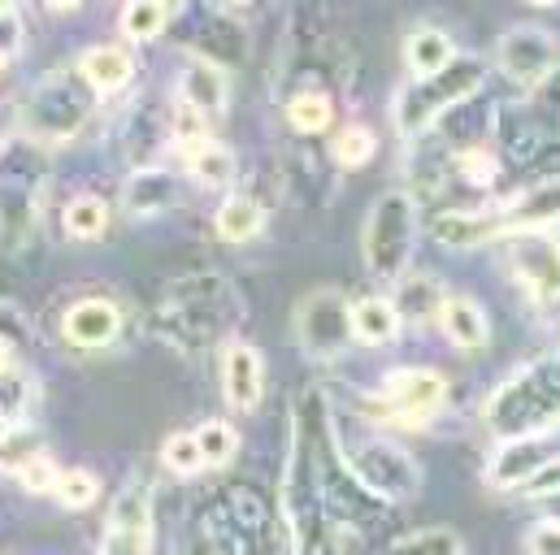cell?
Masks as SVG:
<instances>
[{
    "instance_id": "obj_12",
    "label": "cell",
    "mask_w": 560,
    "mask_h": 555,
    "mask_svg": "<svg viewBox=\"0 0 560 555\" xmlns=\"http://www.w3.org/2000/svg\"><path fill=\"white\" fill-rule=\"evenodd\" d=\"M495 213H500V239L535 235V231L560 226V174L535 178L530 187L513 191L509 200L495 204Z\"/></svg>"
},
{
    "instance_id": "obj_42",
    "label": "cell",
    "mask_w": 560,
    "mask_h": 555,
    "mask_svg": "<svg viewBox=\"0 0 560 555\" xmlns=\"http://www.w3.org/2000/svg\"><path fill=\"white\" fill-rule=\"evenodd\" d=\"M4 66H9V61H4V57H0V74H4Z\"/></svg>"
},
{
    "instance_id": "obj_35",
    "label": "cell",
    "mask_w": 560,
    "mask_h": 555,
    "mask_svg": "<svg viewBox=\"0 0 560 555\" xmlns=\"http://www.w3.org/2000/svg\"><path fill=\"white\" fill-rule=\"evenodd\" d=\"M13 477H18V486H22L26 495H48V491H57L61 469L52 464V456H48V451H39V456H31L22 469H13Z\"/></svg>"
},
{
    "instance_id": "obj_5",
    "label": "cell",
    "mask_w": 560,
    "mask_h": 555,
    "mask_svg": "<svg viewBox=\"0 0 560 555\" xmlns=\"http://www.w3.org/2000/svg\"><path fill=\"white\" fill-rule=\"evenodd\" d=\"M348 473L357 486H365L378 499H413L421 491V464L387 434H361V438H335Z\"/></svg>"
},
{
    "instance_id": "obj_34",
    "label": "cell",
    "mask_w": 560,
    "mask_h": 555,
    "mask_svg": "<svg viewBox=\"0 0 560 555\" xmlns=\"http://www.w3.org/2000/svg\"><path fill=\"white\" fill-rule=\"evenodd\" d=\"M452 165H456V174L465 178V182H474V187H491L495 182V174H500V161H495V152L482 143V147H460L456 156H452Z\"/></svg>"
},
{
    "instance_id": "obj_6",
    "label": "cell",
    "mask_w": 560,
    "mask_h": 555,
    "mask_svg": "<svg viewBox=\"0 0 560 555\" xmlns=\"http://www.w3.org/2000/svg\"><path fill=\"white\" fill-rule=\"evenodd\" d=\"M88 114H92V96H88L83 74L57 70L22 105V127L35 143H66L88 122Z\"/></svg>"
},
{
    "instance_id": "obj_11",
    "label": "cell",
    "mask_w": 560,
    "mask_h": 555,
    "mask_svg": "<svg viewBox=\"0 0 560 555\" xmlns=\"http://www.w3.org/2000/svg\"><path fill=\"white\" fill-rule=\"evenodd\" d=\"M509 248V265L517 286L530 295L535 308H557L560 304V239L552 231H535V235H513L504 239Z\"/></svg>"
},
{
    "instance_id": "obj_41",
    "label": "cell",
    "mask_w": 560,
    "mask_h": 555,
    "mask_svg": "<svg viewBox=\"0 0 560 555\" xmlns=\"http://www.w3.org/2000/svg\"><path fill=\"white\" fill-rule=\"evenodd\" d=\"M9 127H13V114H9V105H0V147H4V143H9Z\"/></svg>"
},
{
    "instance_id": "obj_23",
    "label": "cell",
    "mask_w": 560,
    "mask_h": 555,
    "mask_svg": "<svg viewBox=\"0 0 560 555\" xmlns=\"http://www.w3.org/2000/svg\"><path fill=\"white\" fill-rule=\"evenodd\" d=\"M213 231L226 244H253L266 231V204L253 200V196H244V191H235V196L222 200V209L213 217Z\"/></svg>"
},
{
    "instance_id": "obj_15",
    "label": "cell",
    "mask_w": 560,
    "mask_h": 555,
    "mask_svg": "<svg viewBox=\"0 0 560 555\" xmlns=\"http://www.w3.org/2000/svg\"><path fill=\"white\" fill-rule=\"evenodd\" d=\"M61 334L74 343V347H88V352H101L109 347L118 334H122V308L105 295H88L79 304L66 308L61 317Z\"/></svg>"
},
{
    "instance_id": "obj_33",
    "label": "cell",
    "mask_w": 560,
    "mask_h": 555,
    "mask_svg": "<svg viewBox=\"0 0 560 555\" xmlns=\"http://www.w3.org/2000/svg\"><path fill=\"white\" fill-rule=\"evenodd\" d=\"M57 504L61 508H70V512H83V508H92L96 504V495H101V482H96V473H88V469H61V477H57Z\"/></svg>"
},
{
    "instance_id": "obj_24",
    "label": "cell",
    "mask_w": 560,
    "mask_h": 555,
    "mask_svg": "<svg viewBox=\"0 0 560 555\" xmlns=\"http://www.w3.org/2000/svg\"><path fill=\"white\" fill-rule=\"evenodd\" d=\"M183 161H187V174H191L196 182H205V187H226V182H235V165H240L235 152H231L226 143H218V139H205V143L187 147Z\"/></svg>"
},
{
    "instance_id": "obj_37",
    "label": "cell",
    "mask_w": 560,
    "mask_h": 555,
    "mask_svg": "<svg viewBox=\"0 0 560 555\" xmlns=\"http://www.w3.org/2000/svg\"><path fill=\"white\" fill-rule=\"evenodd\" d=\"M209 135V118L200 114V109H191V105H178L174 109V143H183V152L187 147H196V143H205Z\"/></svg>"
},
{
    "instance_id": "obj_28",
    "label": "cell",
    "mask_w": 560,
    "mask_h": 555,
    "mask_svg": "<svg viewBox=\"0 0 560 555\" xmlns=\"http://www.w3.org/2000/svg\"><path fill=\"white\" fill-rule=\"evenodd\" d=\"M170 13H174V4H161V0H131V4L122 9V17H118V31H122L127 39H136V44H148V39H156V35L165 31Z\"/></svg>"
},
{
    "instance_id": "obj_20",
    "label": "cell",
    "mask_w": 560,
    "mask_h": 555,
    "mask_svg": "<svg viewBox=\"0 0 560 555\" xmlns=\"http://www.w3.org/2000/svg\"><path fill=\"white\" fill-rule=\"evenodd\" d=\"M400 326H405V317H400L392 295H361V299H352V334H357V343L387 347V343L400 339Z\"/></svg>"
},
{
    "instance_id": "obj_9",
    "label": "cell",
    "mask_w": 560,
    "mask_h": 555,
    "mask_svg": "<svg viewBox=\"0 0 560 555\" xmlns=\"http://www.w3.org/2000/svg\"><path fill=\"white\" fill-rule=\"evenodd\" d=\"M378 413L400 425H425L430 416L447 404V378L439 369L409 365V369H392L378 387Z\"/></svg>"
},
{
    "instance_id": "obj_39",
    "label": "cell",
    "mask_w": 560,
    "mask_h": 555,
    "mask_svg": "<svg viewBox=\"0 0 560 555\" xmlns=\"http://www.w3.org/2000/svg\"><path fill=\"white\" fill-rule=\"evenodd\" d=\"M22 52V13L13 4H0V57H18Z\"/></svg>"
},
{
    "instance_id": "obj_1",
    "label": "cell",
    "mask_w": 560,
    "mask_h": 555,
    "mask_svg": "<svg viewBox=\"0 0 560 555\" xmlns=\"http://www.w3.org/2000/svg\"><path fill=\"white\" fill-rule=\"evenodd\" d=\"M482 421L500 438L552 434L560 425V352L535 356L513 378H504L487 400Z\"/></svg>"
},
{
    "instance_id": "obj_30",
    "label": "cell",
    "mask_w": 560,
    "mask_h": 555,
    "mask_svg": "<svg viewBox=\"0 0 560 555\" xmlns=\"http://www.w3.org/2000/svg\"><path fill=\"white\" fill-rule=\"evenodd\" d=\"M196 438H200L205 469H222V464H231V460L240 456V434H235L231 421H205V425L196 429Z\"/></svg>"
},
{
    "instance_id": "obj_32",
    "label": "cell",
    "mask_w": 560,
    "mask_h": 555,
    "mask_svg": "<svg viewBox=\"0 0 560 555\" xmlns=\"http://www.w3.org/2000/svg\"><path fill=\"white\" fill-rule=\"evenodd\" d=\"M161 460H165V469H170V473H178V477H196V473L205 469V456H200V438H196V429H178V434H170V438H165V447H161Z\"/></svg>"
},
{
    "instance_id": "obj_8",
    "label": "cell",
    "mask_w": 560,
    "mask_h": 555,
    "mask_svg": "<svg viewBox=\"0 0 560 555\" xmlns=\"http://www.w3.org/2000/svg\"><path fill=\"white\" fill-rule=\"evenodd\" d=\"M560 66V39L557 31L548 26H535V22H522V26H509L495 44V70L517 83L522 92H539L544 83H552Z\"/></svg>"
},
{
    "instance_id": "obj_14",
    "label": "cell",
    "mask_w": 560,
    "mask_h": 555,
    "mask_svg": "<svg viewBox=\"0 0 560 555\" xmlns=\"http://www.w3.org/2000/svg\"><path fill=\"white\" fill-rule=\"evenodd\" d=\"M222 395L235 413H257L266 395V361L253 343H226L222 347Z\"/></svg>"
},
{
    "instance_id": "obj_13",
    "label": "cell",
    "mask_w": 560,
    "mask_h": 555,
    "mask_svg": "<svg viewBox=\"0 0 560 555\" xmlns=\"http://www.w3.org/2000/svg\"><path fill=\"white\" fill-rule=\"evenodd\" d=\"M101 555H152V499L140 482L114 499Z\"/></svg>"
},
{
    "instance_id": "obj_18",
    "label": "cell",
    "mask_w": 560,
    "mask_h": 555,
    "mask_svg": "<svg viewBox=\"0 0 560 555\" xmlns=\"http://www.w3.org/2000/svg\"><path fill=\"white\" fill-rule=\"evenodd\" d=\"M178 92H183V105L200 109L205 118H218V114H226V101H231V79H226V70H222V61H209V57L191 52V57L183 61Z\"/></svg>"
},
{
    "instance_id": "obj_31",
    "label": "cell",
    "mask_w": 560,
    "mask_h": 555,
    "mask_svg": "<svg viewBox=\"0 0 560 555\" xmlns=\"http://www.w3.org/2000/svg\"><path fill=\"white\" fill-rule=\"evenodd\" d=\"M374 152H378V139H374L370 127H361V122L343 127V131L335 135V143H330V156H335L343 169H361V165H370Z\"/></svg>"
},
{
    "instance_id": "obj_3",
    "label": "cell",
    "mask_w": 560,
    "mask_h": 555,
    "mask_svg": "<svg viewBox=\"0 0 560 555\" xmlns=\"http://www.w3.org/2000/svg\"><path fill=\"white\" fill-rule=\"evenodd\" d=\"M482 87V61L478 57H456L443 74L430 79H409L396 101H392V122L400 139L425 135L443 114H452L456 105H465L474 92Z\"/></svg>"
},
{
    "instance_id": "obj_29",
    "label": "cell",
    "mask_w": 560,
    "mask_h": 555,
    "mask_svg": "<svg viewBox=\"0 0 560 555\" xmlns=\"http://www.w3.org/2000/svg\"><path fill=\"white\" fill-rule=\"evenodd\" d=\"M392 555H465V543L456 530L447 526H430V530H413L405 539L392 543Z\"/></svg>"
},
{
    "instance_id": "obj_17",
    "label": "cell",
    "mask_w": 560,
    "mask_h": 555,
    "mask_svg": "<svg viewBox=\"0 0 560 555\" xmlns=\"http://www.w3.org/2000/svg\"><path fill=\"white\" fill-rule=\"evenodd\" d=\"M430 235L439 248L469 252V248L500 239V213H495V204L491 209H443V213H434Z\"/></svg>"
},
{
    "instance_id": "obj_16",
    "label": "cell",
    "mask_w": 560,
    "mask_h": 555,
    "mask_svg": "<svg viewBox=\"0 0 560 555\" xmlns=\"http://www.w3.org/2000/svg\"><path fill=\"white\" fill-rule=\"evenodd\" d=\"M187 200V187L178 174L170 169H156V165H143L127 178L122 187V213L127 217H152V213H170L174 204Z\"/></svg>"
},
{
    "instance_id": "obj_19",
    "label": "cell",
    "mask_w": 560,
    "mask_h": 555,
    "mask_svg": "<svg viewBox=\"0 0 560 555\" xmlns=\"http://www.w3.org/2000/svg\"><path fill=\"white\" fill-rule=\"evenodd\" d=\"M439 330L452 347L460 352H482L491 343V321H487V308L474 299V295H447L443 308H439Z\"/></svg>"
},
{
    "instance_id": "obj_7",
    "label": "cell",
    "mask_w": 560,
    "mask_h": 555,
    "mask_svg": "<svg viewBox=\"0 0 560 555\" xmlns=\"http://www.w3.org/2000/svg\"><path fill=\"white\" fill-rule=\"evenodd\" d=\"M295 343L308 361H339L357 334H352V299L339 286H317L295 304Z\"/></svg>"
},
{
    "instance_id": "obj_40",
    "label": "cell",
    "mask_w": 560,
    "mask_h": 555,
    "mask_svg": "<svg viewBox=\"0 0 560 555\" xmlns=\"http://www.w3.org/2000/svg\"><path fill=\"white\" fill-rule=\"evenodd\" d=\"M9 369H13V343H9L4 334H0V378H4Z\"/></svg>"
},
{
    "instance_id": "obj_4",
    "label": "cell",
    "mask_w": 560,
    "mask_h": 555,
    "mask_svg": "<svg viewBox=\"0 0 560 555\" xmlns=\"http://www.w3.org/2000/svg\"><path fill=\"white\" fill-rule=\"evenodd\" d=\"M48 169H44V152L35 139H9L0 147V239L4 248H22L26 235L35 231L39 217V196H44Z\"/></svg>"
},
{
    "instance_id": "obj_22",
    "label": "cell",
    "mask_w": 560,
    "mask_h": 555,
    "mask_svg": "<svg viewBox=\"0 0 560 555\" xmlns=\"http://www.w3.org/2000/svg\"><path fill=\"white\" fill-rule=\"evenodd\" d=\"M452 61H456V44H452L447 31H439V26H418V31H409V39H405V66H409V79L443 74Z\"/></svg>"
},
{
    "instance_id": "obj_38",
    "label": "cell",
    "mask_w": 560,
    "mask_h": 555,
    "mask_svg": "<svg viewBox=\"0 0 560 555\" xmlns=\"http://www.w3.org/2000/svg\"><path fill=\"white\" fill-rule=\"evenodd\" d=\"M522 543L530 555H560V521H535Z\"/></svg>"
},
{
    "instance_id": "obj_36",
    "label": "cell",
    "mask_w": 560,
    "mask_h": 555,
    "mask_svg": "<svg viewBox=\"0 0 560 555\" xmlns=\"http://www.w3.org/2000/svg\"><path fill=\"white\" fill-rule=\"evenodd\" d=\"M26 400H31V382L26 378H0V425L13 429V425H26L22 413H26Z\"/></svg>"
},
{
    "instance_id": "obj_21",
    "label": "cell",
    "mask_w": 560,
    "mask_h": 555,
    "mask_svg": "<svg viewBox=\"0 0 560 555\" xmlns=\"http://www.w3.org/2000/svg\"><path fill=\"white\" fill-rule=\"evenodd\" d=\"M131 52L122 44H92L83 57H79V74L83 83L96 92V96H114L131 83Z\"/></svg>"
},
{
    "instance_id": "obj_25",
    "label": "cell",
    "mask_w": 560,
    "mask_h": 555,
    "mask_svg": "<svg viewBox=\"0 0 560 555\" xmlns=\"http://www.w3.org/2000/svg\"><path fill=\"white\" fill-rule=\"evenodd\" d=\"M447 291L439 286V278L418 274V278H405L396 286V308L405 321H439V308H443Z\"/></svg>"
},
{
    "instance_id": "obj_26",
    "label": "cell",
    "mask_w": 560,
    "mask_h": 555,
    "mask_svg": "<svg viewBox=\"0 0 560 555\" xmlns=\"http://www.w3.org/2000/svg\"><path fill=\"white\" fill-rule=\"evenodd\" d=\"M61 222H66V235L70 239H79V244H92V239H101L105 231H109V204L101 200V196H74L70 204H66V213H61Z\"/></svg>"
},
{
    "instance_id": "obj_2",
    "label": "cell",
    "mask_w": 560,
    "mask_h": 555,
    "mask_svg": "<svg viewBox=\"0 0 560 555\" xmlns=\"http://www.w3.org/2000/svg\"><path fill=\"white\" fill-rule=\"evenodd\" d=\"M418 231L421 217L413 191L392 187L370 204L365 226H361V257H365V270L374 282L400 286L409 278L413 252H418Z\"/></svg>"
},
{
    "instance_id": "obj_10",
    "label": "cell",
    "mask_w": 560,
    "mask_h": 555,
    "mask_svg": "<svg viewBox=\"0 0 560 555\" xmlns=\"http://www.w3.org/2000/svg\"><path fill=\"white\" fill-rule=\"evenodd\" d=\"M552 464H560L557 434H522V438H500L495 451L487 456L482 482L491 491H517L535 486Z\"/></svg>"
},
{
    "instance_id": "obj_27",
    "label": "cell",
    "mask_w": 560,
    "mask_h": 555,
    "mask_svg": "<svg viewBox=\"0 0 560 555\" xmlns=\"http://www.w3.org/2000/svg\"><path fill=\"white\" fill-rule=\"evenodd\" d=\"M335 122V101L326 92H300L287 101V127L300 135H322Z\"/></svg>"
}]
</instances>
